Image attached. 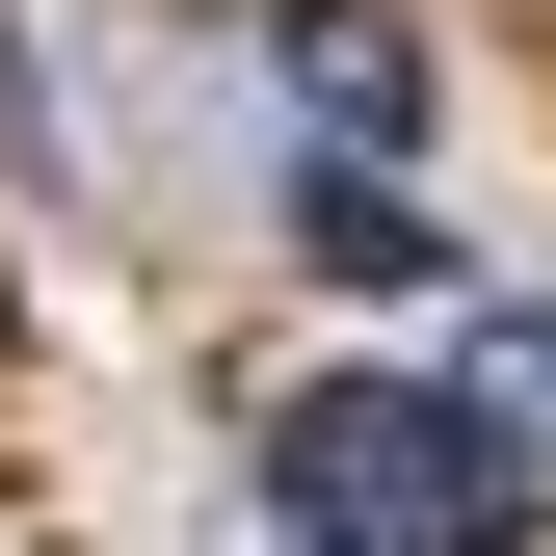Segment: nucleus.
<instances>
[{"mask_svg":"<svg viewBox=\"0 0 556 556\" xmlns=\"http://www.w3.org/2000/svg\"><path fill=\"white\" fill-rule=\"evenodd\" d=\"M451 425L504 451V477H556V318H477V371H451Z\"/></svg>","mask_w":556,"mask_h":556,"instance_id":"obj_3","label":"nucleus"},{"mask_svg":"<svg viewBox=\"0 0 556 556\" xmlns=\"http://www.w3.org/2000/svg\"><path fill=\"white\" fill-rule=\"evenodd\" d=\"M292 239L344 265V292H451V239H425V213H397V186H344V160L292 186Z\"/></svg>","mask_w":556,"mask_h":556,"instance_id":"obj_2","label":"nucleus"},{"mask_svg":"<svg viewBox=\"0 0 556 556\" xmlns=\"http://www.w3.org/2000/svg\"><path fill=\"white\" fill-rule=\"evenodd\" d=\"M265 504H292V556H530V477L451 425V397H292V451H265Z\"/></svg>","mask_w":556,"mask_h":556,"instance_id":"obj_1","label":"nucleus"}]
</instances>
